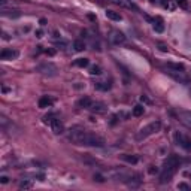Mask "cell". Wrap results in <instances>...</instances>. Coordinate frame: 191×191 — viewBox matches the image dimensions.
<instances>
[{
    "mask_svg": "<svg viewBox=\"0 0 191 191\" xmlns=\"http://www.w3.org/2000/svg\"><path fill=\"white\" fill-rule=\"evenodd\" d=\"M140 100H142V102H145V103H151V100L146 97V96H142V97H140Z\"/></svg>",
    "mask_w": 191,
    "mask_h": 191,
    "instance_id": "cell-32",
    "label": "cell"
},
{
    "mask_svg": "<svg viewBox=\"0 0 191 191\" xmlns=\"http://www.w3.org/2000/svg\"><path fill=\"white\" fill-rule=\"evenodd\" d=\"M106 18H109V20H112V21H121V20H123V16L118 14V12L110 11V9L106 11Z\"/></svg>",
    "mask_w": 191,
    "mask_h": 191,
    "instance_id": "cell-17",
    "label": "cell"
},
{
    "mask_svg": "<svg viewBox=\"0 0 191 191\" xmlns=\"http://www.w3.org/2000/svg\"><path fill=\"white\" fill-rule=\"evenodd\" d=\"M94 181H97V182H105V178L102 176V175H94Z\"/></svg>",
    "mask_w": 191,
    "mask_h": 191,
    "instance_id": "cell-29",
    "label": "cell"
},
{
    "mask_svg": "<svg viewBox=\"0 0 191 191\" xmlns=\"http://www.w3.org/2000/svg\"><path fill=\"white\" fill-rule=\"evenodd\" d=\"M48 125L51 127V130H52V133H54V135H61V133L64 132V125H63V123H61L57 117H54V118L49 121Z\"/></svg>",
    "mask_w": 191,
    "mask_h": 191,
    "instance_id": "cell-8",
    "label": "cell"
},
{
    "mask_svg": "<svg viewBox=\"0 0 191 191\" xmlns=\"http://www.w3.org/2000/svg\"><path fill=\"white\" fill-rule=\"evenodd\" d=\"M179 163H181V158L175 155V154H172V155H169L167 158H166V161L163 164V169H173V170H178V167H179Z\"/></svg>",
    "mask_w": 191,
    "mask_h": 191,
    "instance_id": "cell-6",
    "label": "cell"
},
{
    "mask_svg": "<svg viewBox=\"0 0 191 191\" xmlns=\"http://www.w3.org/2000/svg\"><path fill=\"white\" fill-rule=\"evenodd\" d=\"M175 140H176V143L181 148H184L185 151H191V137L190 136L182 135V133H176V135H175Z\"/></svg>",
    "mask_w": 191,
    "mask_h": 191,
    "instance_id": "cell-4",
    "label": "cell"
},
{
    "mask_svg": "<svg viewBox=\"0 0 191 191\" xmlns=\"http://www.w3.org/2000/svg\"><path fill=\"white\" fill-rule=\"evenodd\" d=\"M166 73H167L170 78H173L175 81L181 82V84H188V81H190V78L184 73V70H173V69H169Z\"/></svg>",
    "mask_w": 191,
    "mask_h": 191,
    "instance_id": "cell-3",
    "label": "cell"
},
{
    "mask_svg": "<svg viewBox=\"0 0 191 191\" xmlns=\"http://www.w3.org/2000/svg\"><path fill=\"white\" fill-rule=\"evenodd\" d=\"M160 3H161V6H163L164 9H167V11H173L176 8V3L173 0H160Z\"/></svg>",
    "mask_w": 191,
    "mask_h": 191,
    "instance_id": "cell-15",
    "label": "cell"
},
{
    "mask_svg": "<svg viewBox=\"0 0 191 191\" xmlns=\"http://www.w3.org/2000/svg\"><path fill=\"white\" fill-rule=\"evenodd\" d=\"M121 160H124V161H127V163H130V164L137 163V157L136 155H130V154H123V155H121Z\"/></svg>",
    "mask_w": 191,
    "mask_h": 191,
    "instance_id": "cell-19",
    "label": "cell"
},
{
    "mask_svg": "<svg viewBox=\"0 0 191 191\" xmlns=\"http://www.w3.org/2000/svg\"><path fill=\"white\" fill-rule=\"evenodd\" d=\"M52 103H54V100H52L49 96H42L41 99H39V108H41V109L49 108Z\"/></svg>",
    "mask_w": 191,
    "mask_h": 191,
    "instance_id": "cell-14",
    "label": "cell"
},
{
    "mask_svg": "<svg viewBox=\"0 0 191 191\" xmlns=\"http://www.w3.org/2000/svg\"><path fill=\"white\" fill-rule=\"evenodd\" d=\"M18 57V51L16 49H12V48H6L0 52V58L2 60H14Z\"/></svg>",
    "mask_w": 191,
    "mask_h": 191,
    "instance_id": "cell-10",
    "label": "cell"
},
{
    "mask_svg": "<svg viewBox=\"0 0 191 191\" xmlns=\"http://www.w3.org/2000/svg\"><path fill=\"white\" fill-rule=\"evenodd\" d=\"M100 73H102L100 66H91L90 67V75H100Z\"/></svg>",
    "mask_w": 191,
    "mask_h": 191,
    "instance_id": "cell-26",
    "label": "cell"
},
{
    "mask_svg": "<svg viewBox=\"0 0 191 191\" xmlns=\"http://www.w3.org/2000/svg\"><path fill=\"white\" fill-rule=\"evenodd\" d=\"M88 109L96 112V114H105V112L108 110V106H106L103 102H93L91 106H90Z\"/></svg>",
    "mask_w": 191,
    "mask_h": 191,
    "instance_id": "cell-11",
    "label": "cell"
},
{
    "mask_svg": "<svg viewBox=\"0 0 191 191\" xmlns=\"http://www.w3.org/2000/svg\"><path fill=\"white\" fill-rule=\"evenodd\" d=\"M0 182H2V184H8V182H9V178H8V176H2V178H0Z\"/></svg>",
    "mask_w": 191,
    "mask_h": 191,
    "instance_id": "cell-31",
    "label": "cell"
},
{
    "mask_svg": "<svg viewBox=\"0 0 191 191\" xmlns=\"http://www.w3.org/2000/svg\"><path fill=\"white\" fill-rule=\"evenodd\" d=\"M88 64H90L88 58H78V60H75V66H78V67H87Z\"/></svg>",
    "mask_w": 191,
    "mask_h": 191,
    "instance_id": "cell-20",
    "label": "cell"
},
{
    "mask_svg": "<svg viewBox=\"0 0 191 191\" xmlns=\"http://www.w3.org/2000/svg\"><path fill=\"white\" fill-rule=\"evenodd\" d=\"M109 41L115 45H120V43H124L125 42V36L124 33H121L120 30H112L109 33Z\"/></svg>",
    "mask_w": 191,
    "mask_h": 191,
    "instance_id": "cell-9",
    "label": "cell"
},
{
    "mask_svg": "<svg viewBox=\"0 0 191 191\" xmlns=\"http://www.w3.org/2000/svg\"><path fill=\"white\" fill-rule=\"evenodd\" d=\"M158 48H160V51H163V52L167 51V46H166L164 43H158Z\"/></svg>",
    "mask_w": 191,
    "mask_h": 191,
    "instance_id": "cell-30",
    "label": "cell"
},
{
    "mask_svg": "<svg viewBox=\"0 0 191 191\" xmlns=\"http://www.w3.org/2000/svg\"><path fill=\"white\" fill-rule=\"evenodd\" d=\"M36 70L42 73V75H46V76H54L57 75V67H55L52 63H43V64H39Z\"/></svg>",
    "mask_w": 191,
    "mask_h": 191,
    "instance_id": "cell-5",
    "label": "cell"
},
{
    "mask_svg": "<svg viewBox=\"0 0 191 191\" xmlns=\"http://www.w3.org/2000/svg\"><path fill=\"white\" fill-rule=\"evenodd\" d=\"M91 99H88V97H82V99H79L78 100V106L79 108H85V109H88L90 106H91Z\"/></svg>",
    "mask_w": 191,
    "mask_h": 191,
    "instance_id": "cell-18",
    "label": "cell"
},
{
    "mask_svg": "<svg viewBox=\"0 0 191 191\" xmlns=\"http://www.w3.org/2000/svg\"><path fill=\"white\" fill-rule=\"evenodd\" d=\"M178 190H184V191H190V185L188 184H185V182H181V184H178Z\"/></svg>",
    "mask_w": 191,
    "mask_h": 191,
    "instance_id": "cell-27",
    "label": "cell"
},
{
    "mask_svg": "<svg viewBox=\"0 0 191 191\" xmlns=\"http://www.w3.org/2000/svg\"><path fill=\"white\" fill-rule=\"evenodd\" d=\"M31 187H33V182L28 181V179H24V181L20 182V188H21V190H30Z\"/></svg>",
    "mask_w": 191,
    "mask_h": 191,
    "instance_id": "cell-22",
    "label": "cell"
},
{
    "mask_svg": "<svg viewBox=\"0 0 191 191\" xmlns=\"http://www.w3.org/2000/svg\"><path fill=\"white\" fill-rule=\"evenodd\" d=\"M96 88L102 90V91H108L110 88V84L109 82H96Z\"/></svg>",
    "mask_w": 191,
    "mask_h": 191,
    "instance_id": "cell-21",
    "label": "cell"
},
{
    "mask_svg": "<svg viewBox=\"0 0 191 191\" xmlns=\"http://www.w3.org/2000/svg\"><path fill=\"white\" fill-rule=\"evenodd\" d=\"M167 67L173 69V70H184V64H181V63H167Z\"/></svg>",
    "mask_w": 191,
    "mask_h": 191,
    "instance_id": "cell-25",
    "label": "cell"
},
{
    "mask_svg": "<svg viewBox=\"0 0 191 191\" xmlns=\"http://www.w3.org/2000/svg\"><path fill=\"white\" fill-rule=\"evenodd\" d=\"M43 36V31L42 30H36V38H42Z\"/></svg>",
    "mask_w": 191,
    "mask_h": 191,
    "instance_id": "cell-33",
    "label": "cell"
},
{
    "mask_svg": "<svg viewBox=\"0 0 191 191\" xmlns=\"http://www.w3.org/2000/svg\"><path fill=\"white\" fill-rule=\"evenodd\" d=\"M143 112H145V108H143L142 105H136V106L133 108V115H135V117H140V115H143Z\"/></svg>",
    "mask_w": 191,
    "mask_h": 191,
    "instance_id": "cell-23",
    "label": "cell"
},
{
    "mask_svg": "<svg viewBox=\"0 0 191 191\" xmlns=\"http://www.w3.org/2000/svg\"><path fill=\"white\" fill-rule=\"evenodd\" d=\"M46 54H48V55H54L55 54V49H46Z\"/></svg>",
    "mask_w": 191,
    "mask_h": 191,
    "instance_id": "cell-34",
    "label": "cell"
},
{
    "mask_svg": "<svg viewBox=\"0 0 191 191\" xmlns=\"http://www.w3.org/2000/svg\"><path fill=\"white\" fill-rule=\"evenodd\" d=\"M73 48H75V51H78V52H81L85 49V43L82 41H75L73 42Z\"/></svg>",
    "mask_w": 191,
    "mask_h": 191,
    "instance_id": "cell-24",
    "label": "cell"
},
{
    "mask_svg": "<svg viewBox=\"0 0 191 191\" xmlns=\"http://www.w3.org/2000/svg\"><path fill=\"white\" fill-rule=\"evenodd\" d=\"M39 23H41V26H46V20H45V18H42Z\"/></svg>",
    "mask_w": 191,
    "mask_h": 191,
    "instance_id": "cell-35",
    "label": "cell"
},
{
    "mask_svg": "<svg viewBox=\"0 0 191 191\" xmlns=\"http://www.w3.org/2000/svg\"><path fill=\"white\" fill-rule=\"evenodd\" d=\"M112 2H114L115 5H120V6H124V8H130V9L133 8V9H137L136 6H135V5L132 3V0H112Z\"/></svg>",
    "mask_w": 191,
    "mask_h": 191,
    "instance_id": "cell-16",
    "label": "cell"
},
{
    "mask_svg": "<svg viewBox=\"0 0 191 191\" xmlns=\"http://www.w3.org/2000/svg\"><path fill=\"white\" fill-rule=\"evenodd\" d=\"M160 128H161V123H160V121H152V123H150L148 125H145L143 128H140V132L137 133L136 139H137V140L146 139V137L151 136V135H154V133L160 132Z\"/></svg>",
    "mask_w": 191,
    "mask_h": 191,
    "instance_id": "cell-2",
    "label": "cell"
},
{
    "mask_svg": "<svg viewBox=\"0 0 191 191\" xmlns=\"http://www.w3.org/2000/svg\"><path fill=\"white\" fill-rule=\"evenodd\" d=\"M69 140L75 145H85V146H97L102 148L105 145V139L97 136L94 133H90L81 127H73L69 130Z\"/></svg>",
    "mask_w": 191,
    "mask_h": 191,
    "instance_id": "cell-1",
    "label": "cell"
},
{
    "mask_svg": "<svg viewBox=\"0 0 191 191\" xmlns=\"http://www.w3.org/2000/svg\"><path fill=\"white\" fill-rule=\"evenodd\" d=\"M152 27L154 30L157 31V33H163L164 31V21L161 16H155L154 20H152Z\"/></svg>",
    "mask_w": 191,
    "mask_h": 191,
    "instance_id": "cell-12",
    "label": "cell"
},
{
    "mask_svg": "<svg viewBox=\"0 0 191 191\" xmlns=\"http://www.w3.org/2000/svg\"><path fill=\"white\" fill-rule=\"evenodd\" d=\"M178 5H179L182 9H187V8H188V2H187V0H178Z\"/></svg>",
    "mask_w": 191,
    "mask_h": 191,
    "instance_id": "cell-28",
    "label": "cell"
},
{
    "mask_svg": "<svg viewBox=\"0 0 191 191\" xmlns=\"http://www.w3.org/2000/svg\"><path fill=\"white\" fill-rule=\"evenodd\" d=\"M2 15L3 16H9V18H18V16H21V11L20 9H6V8H2Z\"/></svg>",
    "mask_w": 191,
    "mask_h": 191,
    "instance_id": "cell-13",
    "label": "cell"
},
{
    "mask_svg": "<svg viewBox=\"0 0 191 191\" xmlns=\"http://www.w3.org/2000/svg\"><path fill=\"white\" fill-rule=\"evenodd\" d=\"M175 114H176L178 120L184 124L185 127L191 128V110H176Z\"/></svg>",
    "mask_w": 191,
    "mask_h": 191,
    "instance_id": "cell-7",
    "label": "cell"
}]
</instances>
